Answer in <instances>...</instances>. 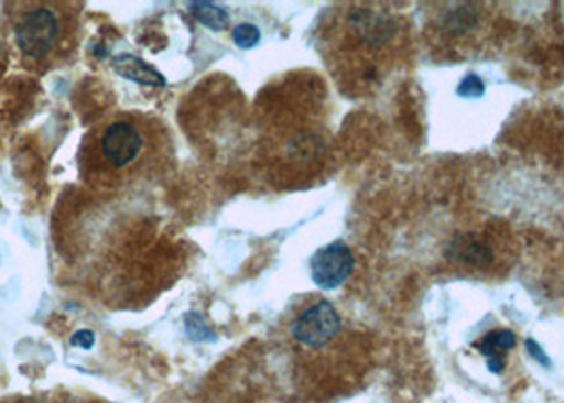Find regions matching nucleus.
I'll return each instance as SVG.
<instances>
[{
  "mask_svg": "<svg viewBox=\"0 0 564 403\" xmlns=\"http://www.w3.org/2000/svg\"><path fill=\"white\" fill-rule=\"evenodd\" d=\"M234 41H236V45H240V47H253L259 43V39H261V34H259V30L253 24H240V26H236L234 29Z\"/></svg>",
  "mask_w": 564,
  "mask_h": 403,
  "instance_id": "obj_11",
  "label": "nucleus"
},
{
  "mask_svg": "<svg viewBox=\"0 0 564 403\" xmlns=\"http://www.w3.org/2000/svg\"><path fill=\"white\" fill-rule=\"evenodd\" d=\"M52 403H107L105 400H96V397H79V395H59L56 402Z\"/></svg>",
  "mask_w": 564,
  "mask_h": 403,
  "instance_id": "obj_13",
  "label": "nucleus"
},
{
  "mask_svg": "<svg viewBox=\"0 0 564 403\" xmlns=\"http://www.w3.org/2000/svg\"><path fill=\"white\" fill-rule=\"evenodd\" d=\"M4 66H7V47H4L2 34H0V77H2V73H4Z\"/></svg>",
  "mask_w": 564,
  "mask_h": 403,
  "instance_id": "obj_15",
  "label": "nucleus"
},
{
  "mask_svg": "<svg viewBox=\"0 0 564 403\" xmlns=\"http://www.w3.org/2000/svg\"><path fill=\"white\" fill-rule=\"evenodd\" d=\"M444 258L460 276L499 279L513 261V240L508 228L484 224L480 228L458 231L448 242Z\"/></svg>",
  "mask_w": 564,
  "mask_h": 403,
  "instance_id": "obj_7",
  "label": "nucleus"
},
{
  "mask_svg": "<svg viewBox=\"0 0 564 403\" xmlns=\"http://www.w3.org/2000/svg\"><path fill=\"white\" fill-rule=\"evenodd\" d=\"M481 355L488 359L492 372H501L508 359V352L516 346V336L511 331H492L478 342Z\"/></svg>",
  "mask_w": 564,
  "mask_h": 403,
  "instance_id": "obj_9",
  "label": "nucleus"
},
{
  "mask_svg": "<svg viewBox=\"0 0 564 403\" xmlns=\"http://www.w3.org/2000/svg\"><path fill=\"white\" fill-rule=\"evenodd\" d=\"M0 403H52V402H43V400H39V397H9V400H2Z\"/></svg>",
  "mask_w": 564,
  "mask_h": 403,
  "instance_id": "obj_14",
  "label": "nucleus"
},
{
  "mask_svg": "<svg viewBox=\"0 0 564 403\" xmlns=\"http://www.w3.org/2000/svg\"><path fill=\"white\" fill-rule=\"evenodd\" d=\"M172 164L166 126L139 111H119L98 121L82 141L79 173L98 194L117 196L160 181Z\"/></svg>",
  "mask_w": 564,
  "mask_h": 403,
  "instance_id": "obj_4",
  "label": "nucleus"
},
{
  "mask_svg": "<svg viewBox=\"0 0 564 403\" xmlns=\"http://www.w3.org/2000/svg\"><path fill=\"white\" fill-rule=\"evenodd\" d=\"M7 15L15 34V45L30 66L50 68L68 58L77 47L82 2L32 0L9 2Z\"/></svg>",
  "mask_w": 564,
  "mask_h": 403,
  "instance_id": "obj_5",
  "label": "nucleus"
},
{
  "mask_svg": "<svg viewBox=\"0 0 564 403\" xmlns=\"http://www.w3.org/2000/svg\"><path fill=\"white\" fill-rule=\"evenodd\" d=\"M279 334L297 391L314 402L355 393L373 370L371 336L318 295L295 302Z\"/></svg>",
  "mask_w": 564,
  "mask_h": 403,
  "instance_id": "obj_2",
  "label": "nucleus"
},
{
  "mask_svg": "<svg viewBox=\"0 0 564 403\" xmlns=\"http://www.w3.org/2000/svg\"><path fill=\"white\" fill-rule=\"evenodd\" d=\"M189 9L199 22L210 30H224L229 24V15H227L226 9H221L213 2H192Z\"/></svg>",
  "mask_w": 564,
  "mask_h": 403,
  "instance_id": "obj_10",
  "label": "nucleus"
},
{
  "mask_svg": "<svg viewBox=\"0 0 564 403\" xmlns=\"http://www.w3.org/2000/svg\"><path fill=\"white\" fill-rule=\"evenodd\" d=\"M458 94H460V96H467V98L481 96V94H484V84H481L480 77L467 75V77L463 79V84L458 86Z\"/></svg>",
  "mask_w": 564,
  "mask_h": 403,
  "instance_id": "obj_12",
  "label": "nucleus"
},
{
  "mask_svg": "<svg viewBox=\"0 0 564 403\" xmlns=\"http://www.w3.org/2000/svg\"><path fill=\"white\" fill-rule=\"evenodd\" d=\"M355 268L352 251L344 242L318 249L311 260L312 281L323 288H336L350 276Z\"/></svg>",
  "mask_w": 564,
  "mask_h": 403,
  "instance_id": "obj_8",
  "label": "nucleus"
},
{
  "mask_svg": "<svg viewBox=\"0 0 564 403\" xmlns=\"http://www.w3.org/2000/svg\"><path fill=\"white\" fill-rule=\"evenodd\" d=\"M318 54L339 91L376 98L414 62L412 20L384 2H338L316 30Z\"/></svg>",
  "mask_w": 564,
  "mask_h": 403,
  "instance_id": "obj_1",
  "label": "nucleus"
},
{
  "mask_svg": "<svg viewBox=\"0 0 564 403\" xmlns=\"http://www.w3.org/2000/svg\"><path fill=\"white\" fill-rule=\"evenodd\" d=\"M327 94L314 75H291L268 87L257 109V160L272 185L306 187L332 164Z\"/></svg>",
  "mask_w": 564,
  "mask_h": 403,
  "instance_id": "obj_3",
  "label": "nucleus"
},
{
  "mask_svg": "<svg viewBox=\"0 0 564 403\" xmlns=\"http://www.w3.org/2000/svg\"><path fill=\"white\" fill-rule=\"evenodd\" d=\"M426 50L440 62L484 58L497 39V4L429 2L424 4Z\"/></svg>",
  "mask_w": 564,
  "mask_h": 403,
  "instance_id": "obj_6",
  "label": "nucleus"
}]
</instances>
